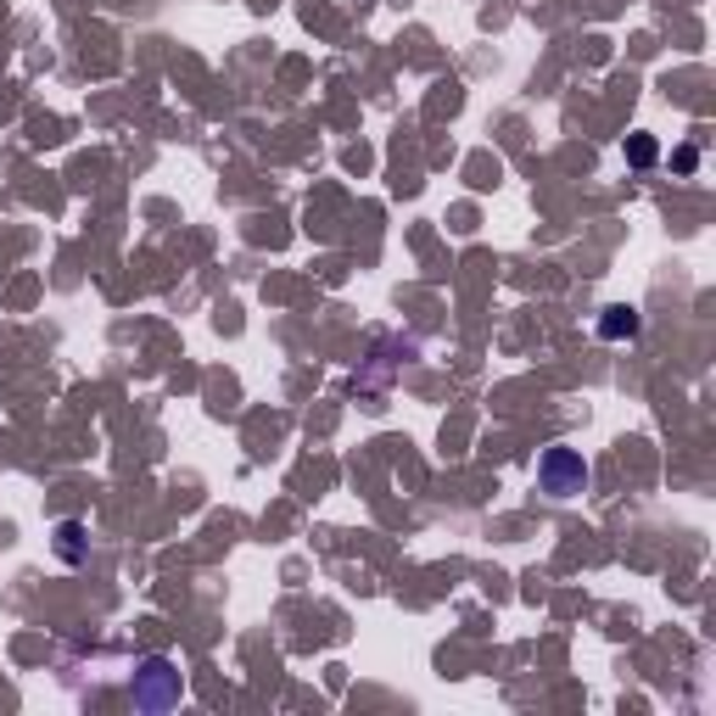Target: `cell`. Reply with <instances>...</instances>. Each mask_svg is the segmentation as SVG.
Masks as SVG:
<instances>
[{"instance_id": "obj_1", "label": "cell", "mask_w": 716, "mask_h": 716, "mask_svg": "<svg viewBox=\"0 0 716 716\" xmlns=\"http://www.w3.org/2000/svg\"><path fill=\"white\" fill-rule=\"evenodd\" d=\"M543 482H549V493H554V498H565L571 488H583V482H588V470H583V459H577V454H549Z\"/></svg>"}, {"instance_id": "obj_2", "label": "cell", "mask_w": 716, "mask_h": 716, "mask_svg": "<svg viewBox=\"0 0 716 716\" xmlns=\"http://www.w3.org/2000/svg\"><path fill=\"white\" fill-rule=\"evenodd\" d=\"M599 330H605V337H610V342H622V337H633V330H638V319H633L627 308H610Z\"/></svg>"}]
</instances>
